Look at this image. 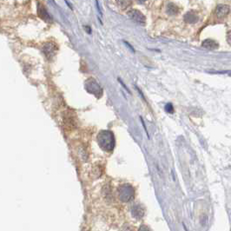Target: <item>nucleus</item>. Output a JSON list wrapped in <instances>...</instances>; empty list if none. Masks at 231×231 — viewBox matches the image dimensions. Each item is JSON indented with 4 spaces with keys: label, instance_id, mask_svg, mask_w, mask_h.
I'll return each instance as SVG.
<instances>
[{
    "label": "nucleus",
    "instance_id": "f257e3e1",
    "mask_svg": "<svg viewBox=\"0 0 231 231\" xmlns=\"http://www.w3.org/2000/svg\"><path fill=\"white\" fill-rule=\"evenodd\" d=\"M97 142L100 147L105 151H110L115 146V138L112 132L103 130L97 136Z\"/></svg>",
    "mask_w": 231,
    "mask_h": 231
},
{
    "label": "nucleus",
    "instance_id": "f03ea898",
    "mask_svg": "<svg viewBox=\"0 0 231 231\" xmlns=\"http://www.w3.org/2000/svg\"><path fill=\"white\" fill-rule=\"evenodd\" d=\"M118 195L122 202H130L134 197L135 191L130 185L123 184L118 189Z\"/></svg>",
    "mask_w": 231,
    "mask_h": 231
},
{
    "label": "nucleus",
    "instance_id": "7ed1b4c3",
    "mask_svg": "<svg viewBox=\"0 0 231 231\" xmlns=\"http://www.w3.org/2000/svg\"><path fill=\"white\" fill-rule=\"evenodd\" d=\"M85 89L89 93L94 95L95 97H100L103 95V89L93 78H90L85 82Z\"/></svg>",
    "mask_w": 231,
    "mask_h": 231
},
{
    "label": "nucleus",
    "instance_id": "20e7f679",
    "mask_svg": "<svg viewBox=\"0 0 231 231\" xmlns=\"http://www.w3.org/2000/svg\"><path fill=\"white\" fill-rule=\"evenodd\" d=\"M128 15L130 19L136 22L137 24H144L145 22H146V18L144 17V15L142 13L140 10L136 9H132L130 10L129 12H128Z\"/></svg>",
    "mask_w": 231,
    "mask_h": 231
},
{
    "label": "nucleus",
    "instance_id": "39448f33",
    "mask_svg": "<svg viewBox=\"0 0 231 231\" xmlns=\"http://www.w3.org/2000/svg\"><path fill=\"white\" fill-rule=\"evenodd\" d=\"M230 11V8L226 5H219L216 9V14L218 19L225 18Z\"/></svg>",
    "mask_w": 231,
    "mask_h": 231
},
{
    "label": "nucleus",
    "instance_id": "423d86ee",
    "mask_svg": "<svg viewBox=\"0 0 231 231\" xmlns=\"http://www.w3.org/2000/svg\"><path fill=\"white\" fill-rule=\"evenodd\" d=\"M56 45L53 43H47L43 47V51L44 52V54L46 55L48 58H52L56 53Z\"/></svg>",
    "mask_w": 231,
    "mask_h": 231
},
{
    "label": "nucleus",
    "instance_id": "0eeeda50",
    "mask_svg": "<svg viewBox=\"0 0 231 231\" xmlns=\"http://www.w3.org/2000/svg\"><path fill=\"white\" fill-rule=\"evenodd\" d=\"M38 16L42 19H43L44 21H51V20H52V17L48 13L47 10L43 7L42 5H38Z\"/></svg>",
    "mask_w": 231,
    "mask_h": 231
},
{
    "label": "nucleus",
    "instance_id": "6e6552de",
    "mask_svg": "<svg viewBox=\"0 0 231 231\" xmlns=\"http://www.w3.org/2000/svg\"><path fill=\"white\" fill-rule=\"evenodd\" d=\"M202 46L205 49H208V50H215L218 48V43L217 42H215L214 40L211 39H207L204 40L202 43Z\"/></svg>",
    "mask_w": 231,
    "mask_h": 231
},
{
    "label": "nucleus",
    "instance_id": "1a4fd4ad",
    "mask_svg": "<svg viewBox=\"0 0 231 231\" xmlns=\"http://www.w3.org/2000/svg\"><path fill=\"white\" fill-rule=\"evenodd\" d=\"M132 214H133V216L136 217L137 219H140V218L143 217L144 210H143V208L140 205H135L133 207V208H132Z\"/></svg>",
    "mask_w": 231,
    "mask_h": 231
},
{
    "label": "nucleus",
    "instance_id": "9d476101",
    "mask_svg": "<svg viewBox=\"0 0 231 231\" xmlns=\"http://www.w3.org/2000/svg\"><path fill=\"white\" fill-rule=\"evenodd\" d=\"M184 20H185V22H187L189 24H193V23H196L197 21L198 17L194 12H188L187 14H185V16H184Z\"/></svg>",
    "mask_w": 231,
    "mask_h": 231
},
{
    "label": "nucleus",
    "instance_id": "9b49d317",
    "mask_svg": "<svg viewBox=\"0 0 231 231\" xmlns=\"http://www.w3.org/2000/svg\"><path fill=\"white\" fill-rule=\"evenodd\" d=\"M118 5L122 9H126L132 5L131 0H115Z\"/></svg>",
    "mask_w": 231,
    "mask_h": 231
},
{
    "label": "nucleus",
    "instance_id": "f8f14e48",
    "mask_svg": "<svg viewBox=\"0 0 231 231\" xmlns=\"http://www.w3.org/2000/svg\"><path fill=\"white\" fill-rule=\"evenodd\" d=\"M178 11H179V9H178V7L175 5H174V4H169L168 5V7H167V12H168V14L175 15L178 13Z\"/></svg>",
    "mask_w": 231,
    "mask_h": 231
},
{
    "label": "nucleus",
    "instance_id": "ddd939ff",
    "mask_svg": "<svg viewBox=\"0 0 231 231\" xmlns=\"http://www.w3.org/2000/svg\"><path fill=\"white\" fill-rule=\"evenodd\" d=\"M165 110L168 112V113L172 114L174 112V108H173V105L171 104H167L165 105Z\"/></svg>",
    "mask_w": 231,
    "mask_h": 231
},
{
    "label": "nucleus",
    "instance_id": "4468645a",
    "mask_svg": "<svg viewBox=\"0 0 231 231\" xmlns=\"http://www.w3.org/2000/svg\"><path fill=\"white\" fill-rule=\"evenodd\" d=\"M121 231H134V230H133V228H131L130 226H129V225H125V226L123 227V229H122V230Z\"/></svg>",
    "mask_w": 231,
    "mask_h": 231
},
{
    "label": "nucleus",
    "instance_id": "2eb2a0df",
    "mask_svg": "<svg viewBox=\"0 0 231 231\" xmlns=\"http://www.w3.org/2000/svg\"><path fill=\"white\" fill-rule=\"evenodd\" d=\"M139 231H151L148 227L146 226H144V225H142V226H141V228L139 229Z\"/></svg>",
    "mask_w": 231,
    "mask_h": 231
},
{
    "label": "nucleus",
    "instance_id": "dca6fc26",
    "mask_svg": "<svg viewBox=\"0 0 231 231\" xmlns=\"http://www.w3.org/2000/svg\"><path fill=\"white\" fill-rule=\"evenodd\" d=\"M227 40H228V42L231 44V31H229L228 34H227Z\"/></svg>",
    "mask_w": 231,
    "mask_h": 231
},
{
    "label": "nucleus",
    "instance_id": "f3484780",
    "mask_svg": "<svg viewBox=\"0 0 231 231\" xmlns=\"http://www.w3.org/2000/svg\"><path fill=\"white\" fill-rule=\"evenodd\" d=\"M96 5H97V10H98V13L100 15H102V12H101V10H100V7H99L98 0H96Z\"/></svg>",
    "mask_w": 231,
    "mask_h": 231
},
{
    "label": "nucleus",
    "instance_id": "a211bd4d",
    "mask_svg": "<svg viewBox=\"0 0 231 231\" xmlns=\"http://www.w3.org/2000/svg\"><path fill=\"white\" fill-rule=\"evenodd\" d=\"M124 43H125V44H126V45H127V46H128V47H129V49H130V50H131L132 52H135V50H134V49H133V47H132L131 45H130V43H129L126 42V41H124Z\"/></svg>",
    "mask_w": 231,
    "mask_h": 231
},
{
    "label": "nucleus",
    "instance_id": "6ab92c4d",
    "mask_svg": "<svg viewBox=\"0 0 231 231\" xmlns=\"http://www.w3.org/2000/svg\"><path fill=\"white\" fill-rule=\"evenodd\" d=\"M85 31H87V33H89V34L91 33V29L90 28V26H85Z\"/></svg>",
    "mask_w": 231,
    "mask_h": 231
},
{
    "label": "nucleus",
    "instance_id": "aec40b11",
    "mask_svg": "<svg viewBox=\"0 0 231 231\" xmlns=\"http://www.w3.org/2000/svg\"><path fill=\"white\" fill-rule=\"evenodd\" d=\"M145 1H147V0H137V2H139V3H141V4L144 3Z\"/></svg>",
    "mask_w": 231,
    "mask_h": 231
}]
</instances>
